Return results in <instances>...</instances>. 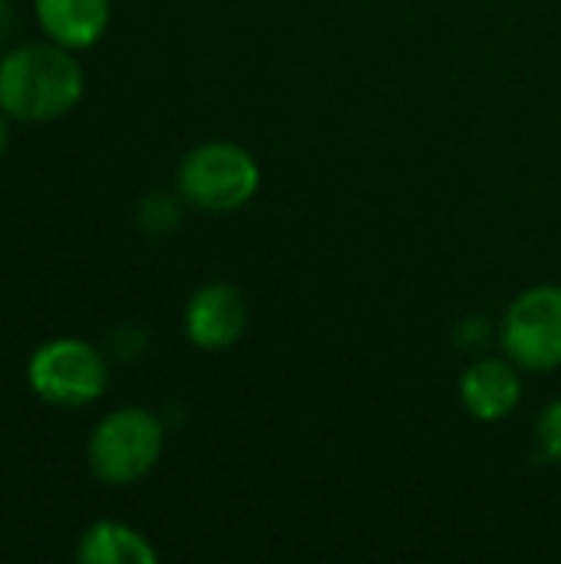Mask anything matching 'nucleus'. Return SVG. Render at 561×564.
Returning <instances> with one entry per match:
<instances>
[{"label":"nucleus","instance_id":"f257e3e1","mask_svg":"<svg viewBox=\"0 0 561 564\" xmlns=\"http://www.w3.org/2000/svg\"><path fill=\"white\" fill-rule=\"evenodd\" d=\"M83 69L60 43H23L0 59V112L17 122H50L83 99Z\"/></svg>","mask_w":561,"mask_h":564},{"label":"nucleus","instance_id":"f03ea898","mask_svg":"<svg viewBox=\"0 0 561 564\" xmlns=\"http://www.w3.org/2000/svg\"><path fill=\"white\" fill-rule=\"evenodd\" d=\"M165 446L162 420L142 406L106 413L86 446L89 469L106 486H132L152 473Z\"/></svg>","mask_w":561,"mask_h":564},{"label":"nucleus","instance_id":"7ed1b4c3","mask_svg":"<svg viewBox=\"0 0 561 564\" xmlns=\"http://www.w3.org/2000/svg\"><path fill=\"white\" fill-rule=\"evenodd\" d=\"M258 162L235 142H202L179 165V195L205 212H235L258 192Z\"/></svg>","mask_w":561,"mask_h":564},{"label":"nucleus","instance_id":"20e7f679","mask_svg":"<svg viewBox=\"0 0 561 564\" xmlns=\"http://www.w3.org/2000/svg\"><path fill=\"white\" fill-rule=\"evenodd\" d=\"M30 390L53 406H86L106 393V360L103 354L76 337H56L33 350L26 364Z\"/></svg>","mask_w":561,"mask_h":564},{"label":"nucleus","instance_id":"39448f33","mask_svg":"<svg viewBox=\"0 0 561 564\" xmlns=\"http://www.w3.org/2000/svg\"><path fill=\"white\" fill-rule=\"evenodd\" d=\"M503 347L526 370L561 367V288L539 284L522 291L503 321Z\"/></svg>","mask_w":561,"mask_h":564},{"label":"nucleus","instance_id":"423d86ee","mask_svg":"<svg viewBox=\"0 0 561 564\" xmlns=\"http://www.w3.org/2000/svg\"><path fill=\"white\" fill-rule=\"evenodd\" d=\"M248 327V307L238 288L205 284L185 307V334L202 350H225L241 340Z\"/></svg>","mask_w":561,"mask_h":564},{"label":"nucleus","instance_id":"0eeeda50","mask_svg":"<svg viewBox=\"0 0 561 564\" xmlns=\"http://www.w3.org/2000/svg\"><path fill=\"white\" fill-rule=\"evenodd\" d=\"M460 397H463V406L470 410V416H476L483 423H493V420L509 416L519 406L522 380L513 370V364H506V360H496V357L476 360L463 373Z\"/></svg>","mask_w":561,"mask_h":564},{"label":"nucleus","instance_id":"6e6552de","mask_svg":"<svg viewBox=\"0 0 561 564\" xmlns=\"http://www.w3.org/2000/svg\"><path fill=\"white\" fill-rule=\"evenodd\" d=\"M36 20L53 43L86 50L109 26V0H36Z\"/></svg>","mask_w":561,"mask_h":564},{"label":"nucleus","instance_id":"1a4fd4ad","mask_svg":"<svg viewBox=\"0 0 561 564\" xmlns=\"http://www.w3.org/2000/svg\"><path fill=\"white\" fill-rule=\"evenodd\" d=\"M76 558L83 564H155L149 539L122 522H96L79 535Z\"/></svg>","mask_w":561,"mask_h":564},{"label":"nucleus","instance_id":"9d476101","mask_svg":"<svg viewBox=\"0 0 561 564\" xmlns=\"http://www.w3.org/2000/svg\"><path fill=\"white\" fill-rule=\"evenodd\" d=\"M139 221L149 231H169L179 225V205L169 195H149L139 208Z\"/></svg>","mask_w":561,"mask_h":564},{"label":"nucleus","instance_id":"9b49d317","mask_svg":"<svg viewBox=\"0 0 561 564\" xmlns=\"http://www.w3.org/2000/svg\"><path fill=\"white\" fill-rule=\"evenodd\" d=\"M536 436H539L542 456L552 459V463H561V400L546 406V413L539 416Z\"/></svg>","mask_w":561,"mask_h":564},{"label":"nucleus","instance_id":"f8f14e48","mask_svg":"<svg viewBox=\"0 0 561 564\" xmlns=\"http://www.w3.org/2000/svg\"><path fill=\"white\" fill-rule=\"evenodd\" d=\"M7 145H10V126H7V119L0 116V159H3V152H7Z\"/></svg>","mask_w":561,"mask_h":564},{"label":"nucleus","instance_id":"ddd939ff","mask_svg":"<svg viewBox=\"0 0 561 564\" xmlns=\"http://www.w3.org/2000/svg\"><path fill=\"white\" fill-rule=\"evenodd\" d=\"M7 26H10V7H7V0H0V36L7 33Z\"/></svg>","mask_w":561,"mask_h":564}]
</instances>
